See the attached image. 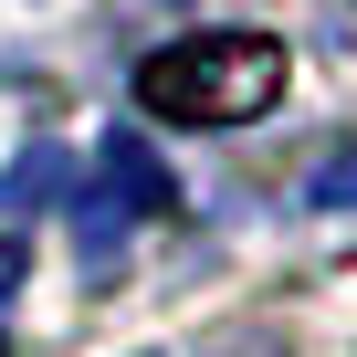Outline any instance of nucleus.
Listing matches in <instances>:
<instances>
[{"mask_svg":"<svg viewBox=\"0 0 357 357\" xmlns=\"http://www.w3.org/2000/svg\"><path fill=\"white\" fill-rule=\"evenodd\" d=\"M284 43L273 32H178L137 63V105L168 126H252L284 105Z\"/></svg>","mask_w":357,"mask_h":357,"instance_id":"f257e3e1","label":"nucleus"},{"mask_svg":"<svg viewBox=\"0 0 357 357\" xmlns=\"http://www.w3.org/2000/svg\"><path fill=\"white\" fill-rule=\"evenodd\" d=\"M158 211H168V168H158L137 137H105V147H95V178H84V200H74V242H84V263L105 273Z\"/></svg>","mask_w":357,"mask_h":357,"instance_id":"f03ea898","label":"nucleus"},{"mask_svg":"<svg viewBox=\"0 0 357 357\" xmlns=\"http://www.w3.org/2000/svg\"><path fill=\"white\" fill-rule=\"evenodd\" d=\"M11 284H22V252H11V242H0V305H11Z\"/></svg>","mask_w":357,"mask_h":357,"instance_id":"7ed1b4c3","label":"nucleus"},{"mask_svg":"<svg viewBox=\"0 0 357 357\" xmlns=\"http://www.w3.org/2000/svg\"><path fill=\"white\" fill-rule=\"evenodd\" d=\"M0 357H11V347H0Z\"/></svg>","mask_w":357,"mask_h":357,"instance_id":"20e7f679","label":"nucleus"}]
</instances>
